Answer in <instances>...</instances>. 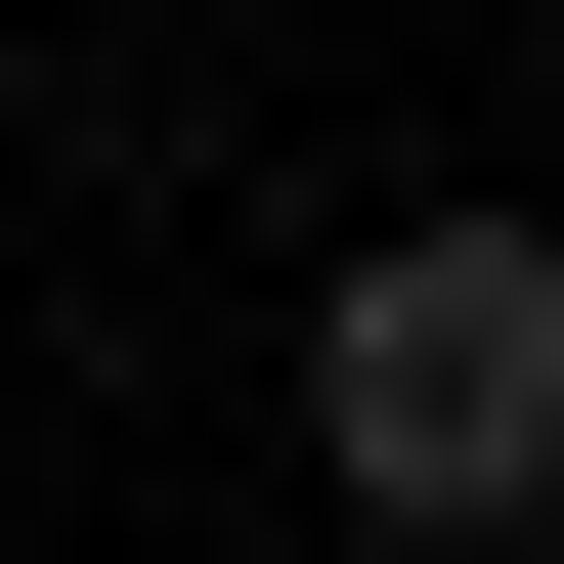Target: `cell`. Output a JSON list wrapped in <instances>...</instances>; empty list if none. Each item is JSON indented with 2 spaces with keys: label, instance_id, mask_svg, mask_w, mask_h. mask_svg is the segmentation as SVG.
<instances>
[{
  "label": "cell",
  "instance_id": "6da1fadb",
  "mask_svg": "<svg viewBox=\"0 0 564 564\" xmlns=\"http://www.w3.org/2000/svg\"><path fill=\"white\" fill-rule=\"evenodd\" d=\"M304 478L391 564H521L564 521V217H348V304H304Z\"/></svg>",
  "mask_w": 564,
  "mask_h": 564
}]
</instances>
